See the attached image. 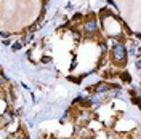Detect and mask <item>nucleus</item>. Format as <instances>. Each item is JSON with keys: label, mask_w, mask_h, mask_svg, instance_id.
Wrapping results in <instances>:
<instances>
[{"label": "nucleus", "mask_w": 141, "mask_h": 139, "mask_svg": "<svg viewBox=\"0 0 141 139\" xmlns=\"http://www.w3.org/2000/svg\"><path fill=\"white\" fill-rule=\"evenodd\" d=\"M114 58L119 59V61L124 58V46H122V45H117V46L114 48Z\"/></svg>", "instance_id": "nucleus-1"}]
</instances>
